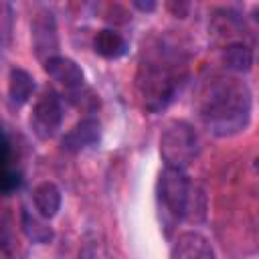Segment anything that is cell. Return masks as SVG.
I'll return each instance as SVG.
<instances>
[{
  "mask_svg": "<svg viewBox=\"0 0 259 259\" xmlns=\"http://www.w3.org/2000/svg\"><path fill=\"white\" fill-rule=\"evenodd\" d=\"M200 117L217 136H233L247 127L251 117V91L239 79H217L200 101Z\"/></svg>",
  "mask_w": 259,
  "mask_h": 259,
  "instance_id": "obj_1",
  "label": "cell"
},
{
  "mask_svg": "<svg viewBox=\"0 0 259 259\" xmlns=\"http://www.w3.org/2000/svg\"><path fill=\"white\" fill-rule=\"evenodd\" d=\"M184 77L186 67L176 55L166 47L152 51L146 61L140 63L136 75V87L144 107L154 113L164 109L174 99Z\"/></svg>",
  "mask_w": 259,
  "mask_h": 259,
  "instance_id": "obj_2",
  "label": "cell"
},
{
  "mask_svg": "<svg viewBox=\"0 0 259 259\" xmlns=\"http://www.w3.org/2000/svg\"><path fill=\"white\" fill-rule=\"evenodd\" d=\"M156 192H158V202H160V208L164 210L168 225L180 219L192 217L196 208V194L184 170L164 168V172L158 178Z\"/></svg>",
  "mask_w": 259,
  "mask_h": 259,
  "instance_id": "obj_3",
  "label": "cell"
},
{
  "mask_svg": "<svg viewBox=\"0 0 259 259\" xmlns=\"http://www.w3.org/2000/svg\"><path fill=\"white\" fill-rule=\"evenodd\" d=\"M198 154V138L194 127L184 119H172L166 123L160 136V156L166 168L186 170Z\"/></svg>",
  "mask_w": 259,
  "mask_h": 259,
  "instance_id": "obj_4",
  "label": "cell"
},
{
  "mask_svg": "<svg viewBox=\"0 0 259 259\" xmlns=\"http://www.w3.org/2000/svg\"><path fill=\"white\" fill-rule=\"evenodd\" d=\"M61 123H63L61 99H59V95L55 91H45L36 99V103L32 107V115H30L32 132L40 140H49L59 132Z\"/></svg>",
  "mask_w": 259,
  "mask_h": 259,
  "instance_id": "obj_5",
  "label": "cell"
},
{
  "mask_svg": "<svg viewBox=\"0 0 259 259\" xmlns=\"http://www.w3.org/2000/svg\"><path fill=\"white\" fill-rule=\"evenodd\" d=\"M30 36H32V49L42 63L51 57H57L59 53L57 20L49 8H42L34 14L32 24H30Z\"/></svg>",
  "mask_w": 259,
  "mask_h": 259,
  "instance_id": "obj_6",
  "label": "cell"
},
{
  "mask_svg": "<svg viewBox=\"0 0 259 259\" xmlns=\"http://www.w3.org/2000/svg\"><path fill=\"white\" fill-rule=\"evenodd\" d=\"M101 138V123L95 119V117H85L81 121H77L61 140V146L63 150L71 152V154H77V152H83L91 146H95Z\"/></svg>",
  "mask_w": 259,
  "mask_h": 259,
  "instance_id": "obj_7",
  "label": "cell"
},
{
  "mask_svg": "<svg viewBox=\"0 0 259 259\" xmlns=\"http://www.w3.org/2000/svg\"><path fill=\"white\" fill-rule=\"evenodd\" d=\"M45 73H47L51 79H55L57 83H61L65 89H71V91L81 89L83 83H85V73H83V69H81L73 59H69V57L57 55V57L47 59V61H45Z\"/></svg>",
  "mask_w": 259,
  "mask_h": 259,
  "instance_id": "obj_8",
  "label": "cell"
},
{
  "mask_svg": "<svg viewBox=\"0 0 259 259\" xmlns=\"http://www.w3.org/2000/svg\"><path fill=\"white\" fill-rule=\"evenodd\" d=\"M172 259H217L206 237L196 231L180 233L172 245Z\"/></svg>",
  "mask_w": 259,
  "mask_h": 259,
  "instance_id": "obj_9",
  "label": "cell"
},
{
  "mask_svg": "<svg viewBox=\"0 0 259 259\" xmlns=\"http://www.w3.org/2000/svg\"><path fill=\"white\" fill-rule=\"evenodd\" d=\"M32 202H34V208L38 212V217L42 219H53L59 208H61V190L55 182H40L34 186L32 190Z\"/></svg>",
  "mask_w": 259,
  "mask_h": 259,
  "instance_id": "obj_10",
  "label": "cell"
},
{
  "mask_svg": "<svg viewBox=\"0 0 259 259\" xmlns=\"http://www.w3.org/2000/svg\"><path fill=\"white\" fill-rule=\"evenodd\" d=\"M93 49L103 59H119L127 53V40L113 28H101L93 38Z\"/></svg>",
  "mask_w": 259,
  "mask_h": 259,
  "instance_id": "obj_11",
  "label": "cell"
},
{
  "mask_svg": "<svg viewBox=\"0 0 259 259\" xmlns=\"http://www.w3.org/2000/svg\"><path fill=\"white\" fill-rule=\"evenodd\" d=\"M34 87H36L34 79L28 71L18 69V67H14L10 71V75H8V97L14 105H24L30 99Z\"/></svg>",
  "mask_w": 259,
  "mask_h": 259,
  "instance_id": "obj_12",
  "label": "cell"
},
{
  "mask_svg": "<svg viewBox=\"0 0 259 259\" xmlns=\"http://www.w3.org/2000/svg\"><path fill=\"white\" fill-rule=\"evenodd\" d=\"M20 225H22V231L28 237V241H32L36 245H47L55 237V233L49 227L47 219H42L38 214H32L26 208H22V212H20Z\"/></svg>",
  "mask_w": 259,
  "mask_h": 259,
  "instance_id": "obj_13",
  "label": "cell"
},
{
  "mask_svg": "<svg viewBox=\"0 0 259 259\" xmlns=\"http://www.w3.org/2000/svg\"><path fill=\"white\" fill-rule=\"evenodd\" d=\"M223 65L237 73H247L253 67V51L243 42H231L223 51Z\"/></svg>",
  "mask_w": 259,
  "mask_h": 259,
  "instance_id": "obj_14",
  "label": "cell"
},
{
  "mask_svg": "<svg viewBox=\"0 0 259 259\" xmlns=\"http://www.w3.org/2000/svg\"><path fill=\"white\" fill-rule=\"evenodd\" d=\"M22 184V176L20 172L12 170V168H0V194H12L20 188Z\"/></svg>",
  "mask_w": 259,
  "mask_h": 259,
  "instance_id": "obj_15",
  "label": "cell"
},
{
  "mask_svg": "<svg viewBox=\"0 0 259 259\" xmlns=\"http://www.w3.org/2000/svg\"><path fill=\"white\" fill-rule=\"evenodd\" d=\"M168 8H170L176 16H184L186 10H188V4H174V2H168Z\"/></svg>",
  "mask_w": 259,
  "mask_h": 259,
  "instance_id": "obj_16",
  "label": "cell"
},
{
  "mask_svg": "<svg viewBox=\"0 0 259 259\" xmlns=\"http://www.w3.org/2000/svg\"><path fill=\"white\" fill-rule=\"evenodd\" d=\"M134 6L140 8V10H154L156 8V2H140V0H136Z\"/></svg>",
  "mask_w": 259,
  "mask_h": 259,
  "instance_id": "obj_17",
  "label": "cell"
},
{
  "mask_svg": "<svg viewBox=\"0 0 259 259\" xmlns=\"http://www.w3.org/2000/svg\"><path fill=\"white\" fill-rule=\"evenodd\" d=\"M2 132H4V130H2V127H0V134H2Z\"/></svg>",
  "mask_w": 259,
  "mask_h": 259,
  "instance_id": "obj_18",
  "label": "cell"
}]
</instances>
